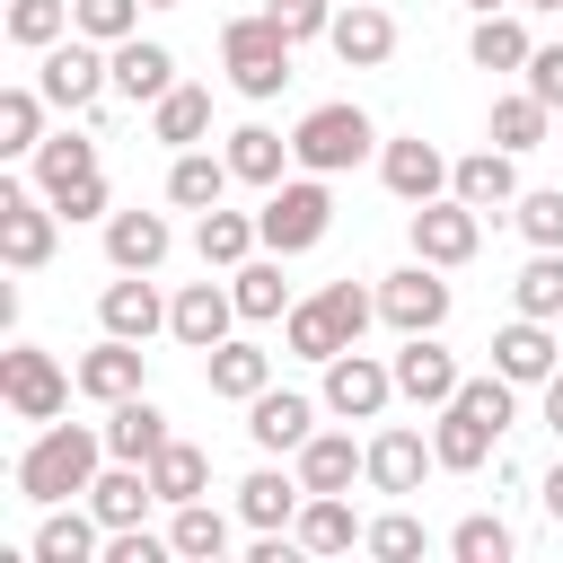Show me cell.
Instances as JSON below:
<instances>
[{"mask_svg":"<svg viewBox=\"0 0 563 563\" xmlns=\"http://www.w3.org/2000/svg\"><path fill=\"white\" fill-rule=\"evenodd\" d=\"M202 387H211V396H229V405H255V396L273 387V352H255V343H238V334H229V343H211V352H202Z\"/></svg>","mask_w":563,"mask_h":563,"instance_id":"obj_24","label":"cell"},{"mask_svg":"<svg viewBox=\"0 0 563 563\" xmlns=\"http://www.w3.org/2000/svg\"><path fill=\"white\" fill-rule=\"evenodd\" d=\"M361 545H369L378 563H413V554L431 545V528H422L413 510H387V519H369V537H361Z\"/></svg>","mask_w":563,"mask_h":563,"instance_id":"obj_47","label":"cell"},{"mask_svg":"<svg viewBox=\"0 0 563 563\" xmlns=\"http://www.w3.org/2000/svg\"><path fill=\"white\" fill-rule=\"evenodd\" d=\"M325 44H334L343 70H378V62L396 53V18H387V0H352V9H334Z\"/></svg>","mask_w":563,"mask_h":563,"instance_id":"obj_16","label":"cell"},{"mask_svg":"<svg viewBox=\"0 0 563 563\" xmlns=\"http://www.w3.org/2000/svg\"><path fill=\"white\" fill-rule=\"evenodd\" d=\"M290 53H299V44H290L264 9L220 26V70H229V88H238L246 106H264V97H282V88H290Z\"/></svg>","mask_w":563,"mask_h":563,"instance_id":"obj_2","label":"cell"},{"mask_svg":"<svg viewBox=\"0 0 563 563\" xmlns=\"http://www.w3.org/2000/svg\"><path fill=\"white\" fill-rule=\"evenodd\" d=\"M70 387H79V378H62V361H53L44 343H9V352H0V405H9L18 422H53V413L70 405Z\"/></svg>","mask_w":563,"mask_h":563,"instance_id":"obj_6","label":"cell"},{"mask_svg":"<svg viewBox=\"0 0 563 563\" xmlns=\"http://www.w3.org/2000/svg\"><path fill=\"white\" fill-rule=\"evenodd\" d=\"M97 466H106V431H88V422H44V431L26 440V457H18V493H26L35 510H53V501L88 493Z\"/></svg>","mask_w":563,"mask_h":563,"instance_id":"obj_1","label":"cell"},{"mask_svg":"<svg viewBox=\"0 0 563 563\" xmlns=\"http://www.w3.org/2000/svg\"><path fill=\"white\" fill-rule=\"evenodd\" d=\"M282 343H290L299 361H317V369H325V361H334V352H352L361 334H352V325H343V308L317 290V299H290V317H282Z\"/></svg>","mask_w":563,"mask_h":563,"instance_id":"obj_22","label":"cell"},{"mask_svg":"<svg viewBox=\"0 0 563 563\" xmlns=\"http://www.w3.org/2000/svg\"><path fill=\"white\" fill-rule=\"evenodd\" d=\"M352 475H369V449H352V431H308L299 484L308 493H352Z\"/></svg>","mask_w":563,"mask_h":563,"instance_id":"obj_31","label":"cell"},{"mask_svg":"<svg viewBox=\"0 0 563 563\" xmlns=\"http://www.w3.org/2000/svg\"><path fill=\"white\" fill-rule=\"evenodd\" d=\"M466 9H475V18H484V9H519V0H466Z\"/></svg>","mask_w":563,"mask_h":563,"instance_id":"obj_55","label":"cell"},{"mask_svg":"<svg viewBox=\"0 0 563 563\" xmlns=\"http://www.w3.org/2000/svg\"><path fill=\"white\" fill-rule=\"evenodd\" d=\"M202 132H211V88L176 79V88L150 106V141H167V150H202Z\"/></svg>","mask_w":563,"mask_h":563,"instance_id":"obj_33","label":"cell"},{"mask_svg":"<svg viewBox=\"0 0 563 563\" xmlns=\"http://www.w3.org/2000/svg\"><path fill=\"white\" fill-rule=\"evenodd\" d=\"M510 220H519V238H528V246H563V185L519 194V202H510Z\"/></svg>","mask_w":563,"mask_h":563,"instance_id":"obj_48","label":"cell"},{"mask_svg":"<svg viewBox=\"0 0 563 563\" xmlns=\"http://www.w3.org/2000/svg\"><path fill=\"white\" fill-rule=\"evenodd\" d=\"M150 484H158V501L176 510V501H202V484H211V457L194 449V440H167L158 457H150Z\"/></svg>","mask_w":563,"mask_h":563,"instance_id":"obj_40","label":"cell"},{"mask_svg":"<svg viewBox=\"0 0 563 563\" xmlns=\"http://www.w3.org/2000/svg\"><path fill=\"white\" fill-rule=\"evenodd\" d=\"M44 202H53L62 220H114V194H106V167H97V176H70V185H62V194H44Z\"/></svg>","mask_w":563,"mask_h":563,"instance_id":"obj_49","label":"cell"},{"mask_svg":"<svg viewBox=\"0 0 563 563\" xmlns=\"http://www.w3.org/2000/svg\"><path fill=\"white\" fill-rule=\"evenodd\" d=\"M378 317L396 325V334H440L449 325V282H440V264H405V273H387L378 282Z\"/></svg>","mask_w":563,"mask_h":563,"instance_id":"obj_9","label":"cell"},{"mask_svg":"<svg viewBox=\"0 0 563 563\" xmlns=\"http://www.w3.org/2000/svg\"><path fill=\"white\" fill-rule=\"evenodd\" d=\"M264 18H273L290 44H308V35H325V26H334V0H264Z\"/></svg>","mask_w":563,"mask_h":563,"instance_id":"obj_50","label":"cell"},{"mask_svg":"<svg viewBox=\"0 0 563 563\" xmlns=\"http://www.w3.org/2000/svg\"><path fill=\"white\" fill-rule=\"evenodd\" d=\"M537 501H545V519H554V528H563V457H554V466H545V484H537Z\"/></svg>","mask_w":563,"mask_h":563,"instance_id":"obj_53","label":"cell"},{"mask_svg":"<svg viewBox=\"0 0 563 563\" xmlns=\"http://www.w3.org/2000/svg\"><path fill=\"white\" fill-rule=\"evenodd\" d=\"M167 246H176L167 211H114V220H106V264H114V273H158Z\"/></svg>","mask_w":563,"mask_h":563,"instance_id":"obj_20","label":"cell"},{"mask_svg":"<svg viewBox=\"0 0 563 563\" xmlns=\"http://www.w3.org/2000/svg\"><path fill=\"white\" fill-rule=\"evenodd\" d=\"M449 167H457V158H440L422 132H396V141H378V185H387L405 211H413V202H440V194H449Z\"/></svg>","mask_w":563,"mask_h":563,"instance_id":"obj_11","label":"cell"},{"mask_svg":"<svg viewBox=\"0 0 563 563\" xmlns=\"http://www.w3.org/2000/svg\"><path fill=\"white\" fill-rule=\"evenodd\" d=\"M255 229H264L273 255H308V246L334 229V194H325V176H282V185H264Z\"/></svg>","mask_w":563,"mask_h":563,"instance_id":"obj_5","label":"cell"},{"mask_svg":"<svg viewBox=\"0 0 563 563\" xmlns=\"http://www.w3.org/2000/svg\"><path fill=\"white\" fill-rule=\"evenodd\" d=\"M70 35V0H9V44L18 53H44Z\"/></svg>","mask_w":563,"mask_h":563,"instance_id":"obj_44","label":"cell"},{"mask_svg":"<svg viewBox=\"0 0 563 563\" xmlns=\"http://www.w3.org/2000/svg\"><path fill=\"white\" fill-rule=\"evenodd\" d=\"M167 545H176L185 563H220V554H229V519H220L211 501H176V519H167Z\"/></svg>","mask_w":563,"mask_h":563,"instance_id":"obj_41","label":"cell"},{"mask_svg":"<svg viewBox=\"0 0 563 563\" xmlns=\"http://www.w3.org/2000/svg\"><path fill=\"white\" fill-rule=\"evenodd\" d=\"M510 308L519 317H563V246H537L510 282Z\"/></svg>","mask_w":563,"mask_h":563,"instance_id":"obj_42","label":"cell"},{"mask_svg":"<svg viewBox=\"0 0 563 563\" xmlns=\"http://www.w3.org/2000/svg\"><path fill=\"white\" fill-rule=\"evenodd\" d=\"M387 405H396V369H387V361H369L361 343L325 361V413H343V422H378Z\"/></svg>","mask_w":563,"mask_h":563,"instance_id":"obj_10","label":"cell"},{"mask_svg":"<svg viewBox=\"0 0 563 563\" xmlns=\"http://www.w3.org/2000/svg\"><path fill=\"white\" fill-rule=\"evenodd\" d=\"M150 501H158V484H150V466H132V457L97 466V484H88V510H97L106 528H141Z\"/></svg>","mask_w":563,"mask_h":563,"instance_id":"obj_28","label":"cell"},{"mask_svg":"<svg viewBox=\"0 0 563 563\" xmlns=\"http://www.w3.org/2000/svg\"><path fill=\"white\" fill-rule=\"evenodd\" d=\"M387 369H396V396H405V405H431V413L466 387V369H457V352H449L440 334H405V352H396Z\"/></svg>","mask_w":563,"mask_h":563,"instance_id":"obj_12","label":"cell"},{"mask_svg":"<svg viewBox=\"0 0 563 563\" xmlns=\"http://www.w3.org/2000/svg\"><path fill=\"white\" fill-rule=\"evenodd\" d=\"M475 246H484V211H475V202H457V194H440V202H413V255H422V264L457 273Z\"/></svg>","mask_w":563,"mask_h":563,"instance_id":"obj_8","label":"cell"},{"mask_svg":"<svg viewBox=\"0 0 563 563\" xmlns=\"http://www.w3.org/2000/svg\"><path fill=\"white\" fill-rule=\"evenodd\" d=\"M264 246V229H255V211H229V202H211V211H194V255L202 264H220V273H238L246 255Z\"/></svg>","mask_w":563,"mask_h":563,"instance_id":"obj_27","label":"cell"},{"mask_svg":"<svg viewBox=\"0 0 563 563\" xmlns=\"http://www.w3.org/2000/svg\"><path fill=\"white\" fill-rule=\"evenodd\" d=\"M229 185H238L229 150H220V158H211V150H176V158H167V202H176V211H211Z\"/></svg>","mask_w":563,"mask_h":563,"instance_id":"obj_30","label":"cell"},{"mask_svg":"<svg viewBox=\"0 0 563 563\" xmlns=\"http://www.w3.org/2000/svg\"><path fill=\"white\" fill-rule=\"evenodd\" d=\"M528 53H537V44H528V26H519L510 9H484L475 35H466V62H475V70H528Z\"/></svg>","mask_w":563,"mask_h":563,"instance_id":"obj_36","label":"cell"},{"mask_svg":"<svg viewBox=\"0 0 563 563\" xmlns=\"http://www.w3.org/2000/svg\"><path fill=\"white\" fill-rule=\"evenodd\" d=\"M79 396H97V405H123V396H141L150 387V352L132 343V334H106L97 352H79Z\"/></svg>","mask_w":563,"mask_h":563,"instance_id":"obj_15","label":"cell"},{"mask_svg":"<svg viewBox=\"0 0 563 563\" xmlns=\"http://www.w3.org/2000/svg\"><path fill=\"white\" fill-rule=\"evenodd\" d=\"M493 369H501L510 387H545V378L563 369V343H554V317H510V325L493 334Z\"/></svg>","mask_w":563,"mask_h":563,"instance_id":"obj_14","label":"cell"},{"mask_svg":"<svg viewBox=\"0 0 563 563\" xmlns=\"http://www.w3.org/2000/svg\"><path fill=\"white\" fill-rule=\"evenodd\" d=\"M229 325H238V290H229V282H185V290L167 299V334H176L185 352L229 343Z\"/></svg>","mask_w":563,"mask_h":563,"instance_id":"obj_13","label":"cell"},{"mask_svg":"<svg viewBox=\"0 0 563 563\" xmlns=\"http://www.w3.org/2000/svg\"><path fill=\"white\" fill-rule=\"evenodd\" d=\"M510 545H519V537H510L493 510H466V519L449 528V554H457V563H510Z\"/></svg>","mask_w":563,"mask_h":563,"instance_id":"obj_45","label":"cell"},{"mask_svg":"<svg viewBox=\"0 0 563 563\" xmlns=\"http://www.w3.org/2000/svg\"><path fill=\"white\" fill-rule=\"evenodd\" d=\"M44 88H0V158H35L44 150Z\"/></svg>","mask_w":563,"mask_h":563,"instance_id":"obj_38","label":"cell"},{"mask_svg":"<svg viewBox=\"0 0 563 563\" xmlns=\"http://www.w3.org/2000/svg\"><path fill=\"white\" fill-rule=\"evenodd\" d=\"M431 466H440V457H431V440H422L413 422H387V431L369 440V493H422Z\"/></svg>","mask_w":563,"mask_h":563,"instance_id":"obj_18","label":"cell"},{"mask_svg":"<svg viewBox=\"0 0 563 563\" xmlns=\"http://www.w3.org/2000/svg\"><path fill=\"white\" fill-rule=\"evenodd\" d=\"M308 431H317V405H308V396H290V387H264V396L246 405V440H255L264 457H299V449H308Z\"/></svg>","mask_w":563,"mask_h":563,"instance_id":"obj_17","label":"cell"},{"mask_svg":"<svg viewBox=\"0 0 563 563\" xmlns=\"http://www.w3.org/2000/svg\"><path fill=\"white\" fill-rule=\"evenodd\" d=\"M299 501H308L299 466H290V475H282V466H255V475L238 484V519H246V528H290V519H299Z\"/></svg>","mask_w":563,"mask_h":563,"instance_id":"obj_32","label":"cell"},{"mask_svg":"<svg viewBox=\"0 0 563 563\" xmlns=\"http://www.w3.org/2000/svg\"><path fill=\"white\" fill-rule=\"evenodd\" d=\"M53 238H62V211L9 176V185H0V264H9V273H44V264H53Z\"/></svg>","mask_w":563,"mask_h":563,"instance_id":"obj_7","label":"cell"},{"mask_svg":"<svg viewBox=\"0 0 563 563\" xmlns=\"http://www.w3.org/2000/svg\"><path fill=\"white\" fill-rule=\"evenodd\" d=\"M97 537H106V519H97V510L53 501V510H44V528H35V563H88V554H97Z\"/></svg>","mask_w":563,"mask_h":563,"instance_id":"obj_35","label":"cell"},{"mask_svg":"<svg viewBox=\"0 0 563 563\" xmlns=\"http://www.w3.org/2000/svg\"><path fill=\"white\" fill-rule=\"evenodd\" d=\"M176 545L150 537V528H106V563H167Z\"/></svg>","mask_w":563,"mask_h":563,"instance_id":"obj_51","label":"cell"},{"mask_svg":"<svg viewBox=\"0 0 563 563\" xmlns=\"http://www.w3.org/2000/svg\"><path fill=\"white\" fill-rule=\"evenodd\" d=\"M97 325H106V334H132V343H150V334L167 325V299L150 290V273H114V282L97 290Z\"/></svg>","mask_w":563,"mask_h":563,"instance_id":"obj_21","label":"cell"},{"mask_svg":"<svg viewBox=\"0 0 563 563\" xmlns=\"http://www.w3.org/2000/svg\"><path fill=\"white\" fill-rule=\"evenodd\" d=\"M229 290H238V317H246V325L290 317V282H282V255H273V246H264V255H246V264L229 273Z\"/></svg>","mask_w":563,"mask_h":563,"instance_id":"obj_34","label":"cell"},{"mask_svg":"<svg viewBox=\"0 0 563 563\" xmlns=\"http://www.w3.org/2000/svg\"><path fill=\"white\" fill-rule=\"evenodd\" d=\"M150 9H185V0H150Z\"/></svg>","mask_w":563,"mask_h":563,"instance_id":"obj_57","label":"cell"},{"mask_svg":"<svg viewBox=\"0 0 563 563\" xmlns=\"http://www.w3.org/2000/svg\"><path fill=\"white\" fill-rule=\"evenodd\" d=\"M493 440H501V422H484V413H475V405H457V396H449V405H440V422H431V457H440L449 475H475V466L493 457Z\"/></svg>","mask_w":563,"mask_h":563,"instance_id":"obj_23","label":"cell"},{"mask_svg":"<svg viewBox=\"0 0 563 563\" xmlns=\"http://www.w3.org/2000/svg\"><path fill=\"white\" fill-rule=\"evenodd\" d=\"M229 167H238V185H282L290 141H282L273 123H238V132H229Z\"/></svg>","mask_w":563,"mask_h":563,"instance_id":"obj_37","label":"cell"},{"mask_svg":"<svg viewBox=\"0 0 563 563\" xmlns=\"http://www.w3.org/2000/svg\"><path fill=\"white\" fill-rule=\"evenodd\" d=\"M519 9H563V0H519Z\"/></svg>","mask_w":563,"mask_h":563,"instance_id":"obj_56","label":"cell"},{"mask_svg":"<svg viewBox=\"0 0 563 563\" xmlns=\"http://www.w3.org/2000/svg\"><path fill=\"white\" fill-rule=\"evenodd\" d=\"M545 123H554L545 97H528V88H519V97H493V141H501L510 158H519V150H545Z\"/></svg>","mask_w":563,"mask_h":563,"instance_id":"obj_43","label":"cell"},{"mask_svg":"<svg viewBox=\"0 0 563 563\" xmlns=\"http://www.w3.org/2000/svg\"><path fill=\"white\" fill-rule=\"evenodd\" d=\"M290 537H299V554H352L369 528L352 519V501H343V493H308V501H299V519H290Z\"/></svg>","mask_w":563,"mask_h":563,"instance_id":"obj_29","label":"cell"},{"mask_svg":"<svg viewBox=\"0 0 563 563\" xmlns=\"http://www.w3.org/2000/svg\"><path fill=\"white\" fill-rule=\"evenodd\" d=\"M545 431H554V440H563V369H554V378H545Z\"/></svg>","mask_w":563,"mask_h":563,"instance_id":"obj_54","label":"cell"},{"mask_svg":"<svg viewBox=\"0 0 563 563\" xmlns=\"http://www.w3.org/2000/svg\"><path fill=\"white\" fill-rule=\"evenodd\" d=\"M167 440H176V431H167V413L150 405V387H141V396H123V405H106V457H132V466H150Z\"/></svg>","mask_w":563,"mask_h":563,"instance_id":"obj_25","label":"cell"},{"mask_svg":"<svg viewBox=\"0 0 563 563\" xmlns=\"http://www.w3.org/2000/svg\"><path fill=\"white\" fill-rule=\"evenodd\" d=\"M369 150H378V132H369V114H361L352 97L308 106V114H299V132H290V158H299L308 176H343V167H361Z\"/></svg>","mask_w":563,"mask_h":563,"instance_id":"obj_3","label":"cell"},{"mask_svg":"<svg viewBox=\"0 0 563 563\" xmlns=\"http://www.w3.org/2000/svg\"><path fill=\"white\" fill-rule=\"evenodd\" d=\"M141 9L150 0H70V26L97 44H123V35H141Z\"/></svg>","mask_w":563,"mask_h":563,"instance_id":"obj_46","label":"cell"},{"mask_svg":"<svg viewBox=\"0 0 563 563\" xmlns=\"http://www.w3.org/2000/svg\"><path fill=\"white\" fill-rule=\"evenodd\" d=\"M26 167H35V194H62L70 176H97V141L88 132H44V150Z\"/></svg>","mask_w":563,"mask_h":563,"instance_id":"obj_39","label":"cell"},{"mask_svg":"<svg viewBox=\"0 0 563 563\" xmlns=\"http://www.w3.org/2000/svg\"><path fill=\"white\" fill-rule=\"evenodd\" d=\"M554 150H563V141H554Z\"/></svg>","mask_w":563,"mask_h":563,"instance_id":"obj_58","label":"cell"},{"mask_svg":"<svg viewBox=\"0 0 563 563\" xmlns=\"http://www.w3.org/2000/svg\"><path fill=\"white\" fill-rule=\"evenodd\" d=\"M449 194L475 202V211H510V202H519V167H510V150H501V141L466 150V158L449 167Z\"/></svg>","mask_w":563,"mask_h":563,"instance_id":"obj_19","label":"cell"},{"mask_svg":"<svg viewBox=\"0 0 563 563\" xmlns=\"http://www.w3.org/2000/svg\"><path fill=\"white\" fill-rule=\"evenodd\" d=\"M519 79H528V97H545V106H554V114H563V44H537V53H528V70H519Z\"/></svg>","mask_w":563,"mask_h":563,"instance_id":"obj_52","label":"cell"},{"mask_svg":"<svg viewBox=\"0 0 563 563\" xmlns=\"http://www.w3.org/2000/svg\"><path fill=\"white\" fill-rule=\"evenodd\" d=\"M35 88L62 106V114H88L106 88H114V44H97V35H62V44H44L35 53Z\"/></svg>","mask_w":563,"mask_h":563,"instance_id":"obj_4","label":"cell"},{"mask_svg":"<svg viewBox=\"0 0 563 563\" xmlns=\"http://www.w3.org/2000/svg\"><path fill=\"white\" fill-rule=\"evenodd\" d=\"M167 88H176V53H167V44H150V35H123V44H114V97L158 106Z\"/></svg>","mask_w":563,"mask_h":563,"instance_id":"obj_26","label":"cell"}]
</instances>
